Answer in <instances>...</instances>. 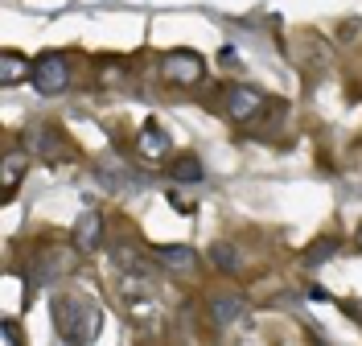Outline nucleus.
Masks as SVG:
<instances>
[{"label":"nucleus","instance_id":"15","mask_svg":"<svg viewBox=\"0 0 362 346\" xmlns=\"http://www.w3.org/2000/svg\"><path fill=\"white\" fill-rule=\"evenodd\" d=\"M334 255H338V243H334V239H317L313 248L305 252V264L317 268V264H325V260H334Z\"/></svg>","mask_w":362,"mask_h":346},{"label":"nucleus","instance_id":"8","mask_svg":"<svg viewBox=\"0 0 362 346\" xmlns=\"http://www.w3.org/2000/svg\"><path fill=\"white\" fill-rule=\"evenodd\" d=\"M157 264L169 268V272H194L198 268V252L189 243H165V248H157Z\"/></svg>","mask_w":362,"mask_h":346},{"label":"nucleus","instance_id":"7","mask_svg":"<svg viewBox=\"0 0 362 346\" xmlns=\"http://www.w3.org/2000/svg\"><path fill=\"white\" fill-rule=\"evenodd\" d=\"M74 252H95L103 243V214L99 210H83L78 223H74V235H70Z\"/></svg>","mask_w":362,"mask_h":346},{"label":"nucleus","instance_id":"17","mask_svg":"<svg viewBox=\"0 0 362 346\" xmlns=\"http://www.w3.org/2000/svg\"><path fill=\"white\" fill-rule=\"evenodd\" d=\"M354 239H358V248H362V227H358V235H354Z\"/></svg>","mask_w":362,"mask_h":346},{"label":"nucleus","instance_id":"16","mask_svg":"<svg viewBox=\"0 0 362 346\" xmlns=\"http://www.w3.org/2000/svg\"><path fill=\"white\" fill-rule=\"evenodd\" d=\"M0 338H4V346H17V342H21V330H17V322H4V325H0Z\"/></svg>","mask_w":362,"mask_h":346},{"label":"nucleus","instance_id":"6","mask_svg":"<svg viewBox=\"0 0 362 346\" xmlns=\"http://www.w3.org/2000/svg\"><path fill=\"white\" fill-rule=\"evenodd\" d=\"M243 313H247V301L239 297V293H214V297H210V322L218 325V330L239 325Z\"/></svg>","mask_w":362,"mask_h":346},{"label":"nucleus","instance_id":"3","mask_svg":"<svg viewBox=\"0 0 362 346\" xmlns=\"http://www.w3.org/2000/svg\"><path fill=\"white\" fill-rule=\"evenodd\" d=\"M33 87H37V95H62L70 87V67L62 54H42V58H33Z\"/></svg>","mask_w":362,"mask_h":346},{"label":"nucleus","instance_id":"10","mask_svg":"<svg viewBox=\"0 0 362 346\" xmlns=\"http://www.w3.org/2000/svg\"><path fill=\"white\" fill-rule=\"evenodd\" d=\"M29 74H33L29 58H21L17 50H4V54H0V87H17Z\"/></svg>","mask_w":362,"mask_h":346},{"label":"nucleus","instance_id":"11","mask_svg":"<svg viewBox=\"0 0 362 346\" xmlns=\"http://www.w3.org/2000/svg\"><path fill=\"white\" fill-rule=\"evenodd\" d=\"M25 165H29V157H25V153H8V157H4V165H0V182H4V202H8V198L17 194Z\"/></svg>","mask_w":362,"mask_h":346},{"label":"nucleus","instance_id":"14","mask_svg":"<svg viewBox=\"0 0 362 346\" xmlns=\"http://www.w3.org/2000/svg\"><path fill=\"white\" fill-rule=\"evenodd\" d=\"M210 260H214L218 272H235V268H239V252H235L230 243H214V248H210Z\"/></svg>","mask_w":362,"mask_h":346},{"label":"nucleus","instance_id":"13","mask_svg":"<svg viewBox=\"0 0 362 346\" xmlns=\"http://www.w3.org/2000/svg\"><path fill=\"white\" fill-rule=\"evenodd\" d=\"M25 144H29V149H37V153H45V157H58V149H62V140L54 137L49 128H33V132L25 137Z\"/></svg>","mask_w":362,"mask_h":346},{"label":"nucleus","instance_id":"9","mask_svg":"<svg viewBox=\"0 0 362 346\" xmlns=\"http://www.w3.org/2000/svg\"><path fill=\"white\" fill-rule=\"evenodd\" d=\"M136 153H140L144 161H160V157L169 153V137L160 132V124H144V128H140V137H136Z\"/></svg>","mask_w":362,"mask_h":346},{"label":"nucleus","instance_id":"4","mask_svg":"<svg viewBox=\"0 0 362 346\" xmlns=\"http://www.w3.org/2000/svg\"><path fill=\"white\" fill-rule=\"evenodd\" d=\"M74 268V255L66 248H42V252L33 255V264H29V280L33 284H45V280H62Z\"/></svg>","mask_w":362,"mask_h":346},{"label":"nucleus","instance_id":"5","mask_svg":"<svg viewBox=\"0 0 362 346\" xmlns=\"http://www.w3.org/2000/svg\"><path fill=\"white\" fill-rule=\"evenodd\" d=\"M264 112V95L251 91L247 83H235L230 91H226V115L235 120V124H247L255 115Z\"/></svg>","mask_w":362,"mask_h":346},{"label":"nucleus","instance_id":"12","mask_svg":"<svg viewBox=\"0 0 362 346\" xmlns=\"http://www.w3.org/2000/svg\"><path fill=\"white\" fill-rule=\"evenodd\" d=\"M169 178L177 185H198L202 182V161H198V157H177L173 169H169Z\"/></svg>","mask_w":362,"mask_h":346},{"label":"nucleus","instance_id":"1","mask_svg":"<svg viewBox=\"0 0 362 346\" xmlns=\"http://www.w3.org/2000/svg\"><path fill=\"white\" fill-rule=\"evenodd\" d=\"M54 330L62 334V342H95L99 330H103V309L87 297H74V293H62L54 297Z\"/></svg>","mask_w":362,"mask_h":346},{"label":"nucleus","instance_id":"2","mask_svg":"<svg viewBox=\"0 0 362 346\" xmlns=\"http://www.w3.org/2000/svg\"><path fill=\"white\" fill-rule=\"evenodd\" d=\"M160 74H165V83H173V87H194V83H202L206 62H202L198 50H169V54L160 58Z\"/></svg>","mask_w":362,"mask_h":346}]
</instances>
